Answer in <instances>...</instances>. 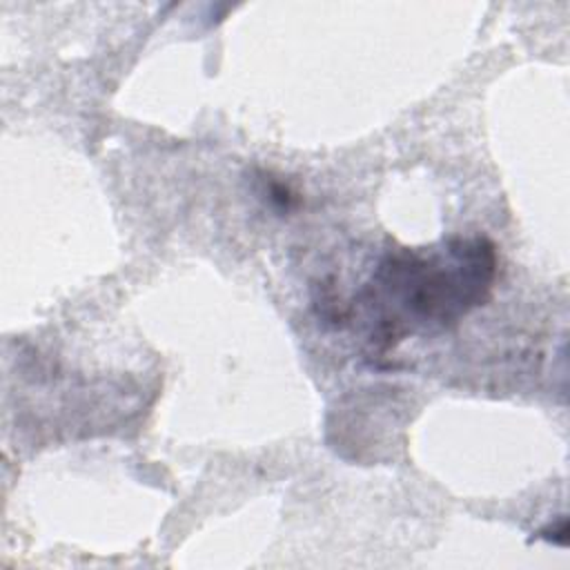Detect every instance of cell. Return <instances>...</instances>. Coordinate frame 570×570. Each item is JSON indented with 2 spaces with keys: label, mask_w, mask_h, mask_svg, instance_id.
I'll return each instance as SVG.
<instances>
[{
  "label": "cell",
  "mask_w": 570,
  "mask_h": 570,
  "mask_svg": "<svg viewBox=\"0 0 570 570\" xmlns=\"http://www.w3.org/2000/svg\"><path fill=\"white\" fill-rule=\"evenodd\" d=\"M497 278V247L485 236H454L428 249L387 252L354 305L365 309L379 354L419 332L448 330L483 305Z\"/></svg>",
  "instance_id": "1"
}]
</instances>
